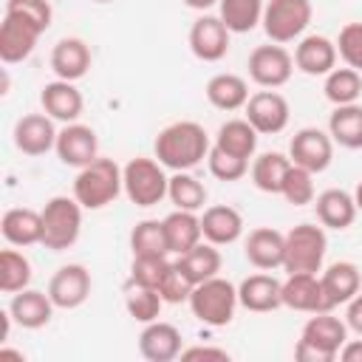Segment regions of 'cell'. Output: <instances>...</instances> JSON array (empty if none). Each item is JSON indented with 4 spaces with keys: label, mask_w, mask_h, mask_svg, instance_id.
<instances>
[{
    "label": "cell",
    "mask_w": 362,
    "mask_h": 362,
    "mask_svg": "<svg viewBox=\"0 0 362 362\" xmlns=\"http://www.w3.org/2000/svg\"><path fill=\"white\" fill-rule=\"evenodd\" d=\"M161 305H164V300H161L158 288L139 286V283H127V288H124V308H127V314H130L136 322L147 325V322L158 320Z\"/></svg>",
    "instance_id": "cell-39"
},
{
    "label": "cell",
    "mask_w": 362,
    "mask_h": 362,
    "mask_svg": "<svg viewBox=\"0 0 362 362\" xmlns=\"http://www.w3.org/2000/svg\"><path fill=\"white\" fill-rule=\"evenodd\" d=\"M57 124L54 119L42 110V113H25L14 122V130H11V139H14V147L23 153V156H45L48 150L57 147Z\"/></svg>",
    "instance_id": "cell-13"
},
{
    "label": "cell",
    "mask_w": 362,
    "mask_h": 362,
    "mask_svg": "<svg viewBox=\"0 0 362 362\" xmlns=\"http://www.w3.org/2000/svg\"><path fill=\"white\" fill-rule=\"evenodd\" d=\"M280 195H283L291 206L314 204V198H317V192H314V173H308L305 167L291 164V170L286 173V181H283Z\"/></svg>",
    "instance_id": "cell-41"
},
{
    "label": "cell",
    "mask_w": 362,
    "mask_h": 362,
    "mask_svg": "<svg viewBox=\"0 0 362 362\" xmlns=\"http://www.w3.org/2000/svg\"><path fill=\"white\" fill-rule=\"evenodd\" d=\"M311 17H314L311 0H266L260 25L272 42L286 45L305 34Z\"/></svg>",
    "instance_id": "cell-8"
},
{
    "label": "cell",
    "mask_w": 362,
    "mask_h": 362,
    "mask_svg": "<svg viewBox=\"0 0 362 362\" xmlns=\"http://www.w3.org/2000/svg\"><path fill=\"white\" fill-rule=\"evenodd\" d=\"M354 201H356V209L362 212V181L356 184V189H354Z\"/></svg>",
    "instance_id": "cell-52"
},
{
    "label": "cell",
    "mask_w": 362,
    "mask_h": 362,
    "mask_svg": "<svg viewBox=\"0 0 362 362\" xmlns=\"http://www.w3.org/2000/svg\"><path fill=\"white\" fill-rule=\"evenodd\" d=\"M206 164H209V173H212L218 181H240V178L249 173V161H246V158H238V156L223 153V150H218V147L209 150Z\"/></svg>",
    "instance_id": "cell-45"
},
{
    "label": "cell",
    "mask_w": 362,
    "mask_h": 362,
    "mask_svg": "<svg viewBox=\"0 0 362 362\" xmlns=\"http://www.w3.org/2000/svg\"><path fill=\"white\" fill-rule=\"evenodd\" d=\"M246 122L260 133V136H277L286 130L288 124V116H291V107H288V99L272 88H263L257 93L249 96L246 102Z\"/></svg>",
    "instance_id": "cell-10"
},
{
    "label": "cell",
    "mask_w": 362,
    "mask_h": 362,
    "mask_svg": "<svg viewBox=\"0 0 362 362\" xmlns=\"http://www.w3.org/2000/svg\"><path fill=\"white\" fill-rule=\"evenodd\" d=\"M0 232L3 240L17 249L42 243V215L31 206H11L0 218Z\"/></svg>",
    "instance_id": "cell-26"
},
{
    "label": "cell",
    "mask_w": 362,
    "mask_h": 362,
    "mask_svg": "<svg viewBox=\"0 0 362 362\" xmlns=\"http://www.w3.org/2000/svg\"><path fill=\"white\" fill-rule=\"evenodd\" d=\"M266 0H218V17L232 34H249L263 20Z\"/></svg>",
    "instance_id": "cell-35"
},
{
    "label": "cell",
    "mask_w": 362,
    "mask_h": 362,
    "mask_svg": "<svg viewBox=\"0 0 362 362\" xmlns=\"http://www.w3.org/2000/svg\"><path fill=\"white\" fill-rule=\"evenodd\" d=\"M178 359H184V362H198V359L229 362V351L226 348H212V345H192V348H184Z\"/></svg>",
    "instance_id": "cell-47"
},
{
    "label": "cell",
    "mask_w": 362,
    "mask_h": 362,
    "mask_svg": "<svg viewBox=\"0 0 362 362\" xmlns=\"http://www.w3.org/2000/svg\"><path fill=\"white\" fill-rule=\"evenodd\" d=\"M167 167L158 158H147V156H136L122 167V181H124V195L130 204L147 209L156 206L167 198V184L170 175L164 173Z\"/></svg>",
    "instance_id": "cell-6"
},
{
    "label": "cell",
    "mask_w": 362,
    "mask_h": 362,
    "mask_svg": "<svg viewBox=\"0 0 362 362\" xmlns=\"http://www.w3.org/2000/svg\"><path fill=\"white\" fill-rule=\"evenodd\" d=\"M175 263L181 266V272L198 286V283H204V280H209V277H215L218 272H221V266H223V257H221V252H218V246L215 243H209V240H201L198 246H192L189 252H184V255H178L175 257Z\"/></svg>",
    "instance_id": "cell-33"
},
{
    "label": "cell",
    "mask_w": 362,
    "mask_h": 362,
    "mask_svg": "<svg viewBox=\"0 0 362 362\" xmlns=\"http://www.w3.org/2000/svg\"><path fill=\"white\" fill-rule=\"evenodd\" d=\"M130 249H133V257L136 255H170L164 221H153V218L139 221L130 232Z\"/></svg>",
    "instance_id": "cell-40"
},
{
    "label": "cell",
    "mask_w": 362,
    "mask_h": 362,
    "mask_svg": "<svg viewBox=\"0 0 362 362\" xmlns=\"http://www.w3.org/2000/svg\"><path fill=\"white\" fill-rule=\"evenodd\" d=\"M167 266H170L167 255H136L133 263H130V283L158 288Z\"/></svg>",
    "instance_id": "cell-43"
},
{
    "label": "cell",
    "mask_w": 362,
    "mask_h": 362,
    "mask_svg": "<svg viewBox=\"0 0 362 362\" xmlns=\"http://www.w3.org/2000/svg\"><path fill=\"white\" fill-rule=\"evenodd\" d=\"M40 105L54 122H62V124L76 122L82 116V110H85V99H82L79 88L74 82H68V79L45 82L42 90H40Z\"/></svg>",
    "instance_id": "cell-22"
},
{
    "label": "cell",
    "mask_w": 362,
    "mask_h": 362,
    "mask_svg": "<svg viewBox=\"0 0 362 362\" xmlns=\"http://www.w3.org/2000/svg\"><path fill=\"white\" fill-rule=\"evenodd\" d=\"M6 14H17L23 20H28L31 25H37L42 34L48 31L54 11H51V0H6Z\"/></svg>",
    "instance_id": "cell-44"
},
{
    "label": "cell",
    "mask_w": 362,
    "mask_h": 362,
    "mask_svg": "<svg viewBox=\"0 0 362 362\" xmlns=\"http://www.w3.org/2000/svg\"><path fill=\"white\" fill-rule=\"evenodd\" d=\"M322 93L325 99L337 107V105H354L362 96V74L356 68H334L331 74H325L322 82Z\"/></svg>",
    "instance_id": "cell-37"
},
{
    "label": "cell",
    "mask_w": 362,
    "mask_h": 362,
    "mask_svg": "<svg viewBox=\"0 0 362 362\" xmlns=\"http://www.w3.org/2000/svg\"><path fill=\"white\" fill-rule=\"evenodd\" d=\"M314 209H317V221L325 226V229H348L354 221H356V201H354V192L348 189H322L317 198H314Z\"/></svg>",
    "instance_id": "cell-27"
},
{
    "label": "cell",
    "mask_w": 362,
    "mask_h": 362,
    "mask_svg": "<svg viewBox=\"0 0 362 362\" xmlns=\"http://www.w3.org/2000/svg\"><path fill=\"white\" fill-rule=\"evenodd\" d=\"M240 305L238 300V286H232L226 277L215 274L204 283H198L189 294V311L198 322L209 328H223L232 322L235 308Z\"/></svg>",
    "instance_id": "cell-4"
},
{
    "label": "cell",
    "mask_w": 362,
    "mask_h": 362,
    "mask_svg": "<svg viewBox=\"0 0 362 362\" xmlns=\"http://www.w3.org/2000/svg\"><path fill=\"white\" fill-rule=\"evenodd\" d=\"M249 96H252L249 93V82L243 76H238V74L223 71V74H215L206 82V99L218 110H226V113L240 110V107H246Z\"/></svg>",
    "instance_id": "cell-30"
},
{
    "label": "cell",
    "mask_w": 362,
    "mask_h": 362,
    "mask_svg": "<svg viewBox=\"0 0 362 362\" xmlns=\"http://www.w3.org/2000/svg\"><path fill=\"white\" fill-rule=\"evenodd\" d=\"M238 300L246 311H255V314L277 311L283 305V280H277L274 274H266V272L249 274L238 286Z\"/></svg>",
    "instance_id": "cell-21"
},
{
    "label": "cell",
    "mask_w": 362,
    "mask_h": 362,
    "mask_svg": "<svg viewBox=\"0 0 362 362\" xmlns=\"http://www.w3.org/2000/svg\"><path fill=\"white\" fill-rule=\"evenodd\" d=\"M54 308L57 305L48 297V291H40V288H23V291L11 294V303H8L11 320L25 331H37V328L48 325Z\"/></svg>",
    "instance_id": "cell-24"
},
{
    "label": "cell",
    "mask_w": 362,
    "mask_h": 362,
    "mask_svg": "<svg viewBox=\"0 0 362 362\" xmlns=\"http://www.w3.org/2000/svg\"><path fill=\"white\" fill-rule=\"evenodd\" d=\"M337 51L348 68H356L362 74V23H345L339 28Z\"/></svg>",
    "instance_id": "cell-46"
},
{
    "label": "cell",
    "mask_w": 362,
    "mask_h": 362,
    "mask_svg": "<svg viewBox=\"0 0 362 362\" xmlns=\"http://www.w3.org/2000/svg\"><path fill=\"white\" fill-rule=\"evenodd\" d=\"M164 235H167V246L170 255H184L192 246H198L204 240L201 232V215L198 212H187V209H173L164 218Z\"/></svg>",
    "instance_id": "cell-29"
},
{
    "label": "cell",
    "mask_w": 362,
    "mask_h": 362,
    "mask_svg": "<svg viewBox=\"0 0 362 362\" xmlns=\"http://www.w3.org/2000/svg\"><path fill=\"white\" fill-rule=\"evenodd\" d=\"M201 232H204V240L215 246H229L243 235V215L229 204L206 206L201 215Z\"/></svg>",
    "instance_id": "cell-28"
},
{
    "label": "cell",
    "mask_w": 362,
    "mask_h": 362,
    "mask_svg": "<svg viewBox=\"0 0 362 362\" xmlns=\"http://www.w3.org/2000/svg\"><path fill=\"white\" fill-rule=\"evenodd\" d=\"M187 8H195V11H206L212 6H218V0H181Z\"/></svg>",
    "instance_id": "cell-50"
},
{
    "label": "cell",
    "mask_w": 362,
    "mask_h": 362,
    "mask_svg": "<svg viewBox=\"0 0 362 362\" xmlns=\"http://www.w3.org/2000/svg\"><path fill=\"white\" fill-rule=\"evenodd\" d=\"M229 28L218 14H201L189 25V51L201 62H221L229 54Z\"/></svg>",
    "instance_id": "cell-12"
},
{
    "label": "cell",
    "mask_w": 362,
    "mask_h": 362,
    "mask_svg": "<svg viewBox=\"0 0 362 362\" xmlns=\"http://www.w3.org/2000/svg\"><path fill=\"white\" fill-rule=\"evenodd\" d=\"M339 359L342 362H362V339H345V345L339 348Z\"/></svg>",
    "instance_id": "cell-49"
},
{
    "label": "cell",
    "mask_w": 362,
    "mask_h": 362,
    "mask_svg": "<svg viewBox=\"0 0 362 362\" xmlns=\"http://www.w3.org/2000/svg\"><path fill=\"white\" fill-rule=\"evenodd\" d=\"M243 255L246 260L260 269V272H274L283 269V255H286V232L274 229V226H257L246 235L243 243Z\"/></svg>",
    "instance_id": "cell-18"
},
{
    "label": "cell",
    "mask_w": 362,
    "mask_h": 362,
    "mask_svg": "<svg viewBox=\"0 0 362 362\" xmlns=\"http://www.w3.org/2000/svg\"><path fill=\"white\" fill-rule=\"evenodd\" d=\"M212 144H209V133L204 130V124L198 122H173L167 124L156 141H153V153L156 158L173 170V173H181V170H195L206 156H209Z\"/></svg>",
    "instance_id": "cell-1"
},
{
    "label": "cell",
    "mask_w": 362,
    "mask_h": 362,
    "mask_svg": "<svg viewBox=\"0 0 362 362\" xmlns=\"http://www.w3.org/2000/svg\"><path fill=\"white\" fill-rule=\"evenodd\" d=\"M325 249H328V238H325V226L320 223H297L286 232V255H283V269L288 274L297 272H322V260H325Z\"/></svg>",
    "instance_id": "cell-7"
},
{
    "label": "cell",
    "mask_w": 362,
    "mask_h": 362,
    "mask_svg": "<svg viewBox=\"0 0 362 362\" xmlns=\"http://www.w3.org/2000/svg\"><path fill=\"white\" fill-rule=\"evenodd\" d=\"M40 37H42V31L37 25H31L28 20H23L17 14H6L0 23V59L6 65L28 59Z\"/></svg>",
    "instance_id": "cell-19"
},
{
    "label": "cell",
    "mask_w": 362,
    "mask_h": 362,
    "mask_svg": "<svg viewBox=\"0 0 362 362\" xmlns=\"http://www.w3.org/2000/svg\"><path fill=\"white\" fill-rule=\"evenodd\" d=\"M31 283V260L14 249H3L0 252V291L3 294H17L23 288H28Z\"/></svg>",
    "instance_id": "cell-38"
},
{
    "label": "cell",
    "mask_w": 362,
    "mask_h": 362,
    "mask_svg": "<svg viewBox=\"0 0 362 362\" xmlns=\"http://www.w3.org/2000/svg\"><path fill=\"white\" fill-rule=\"evenodd\" d=\"M57 158L65 164V167H85L90 164L96 156H99V139H96V130L82 124V122H71V124H62L59 133H57V147H54Z\"/></svg>",
    "instance_id": "cell-14"
},
{
    "label": "cell",
    "mask_w": 362,
    "mask_h": 362,
    "mask_svg": "<svg viewBox=\"0 0 362 362\" xmlns=\"http://www.w3.org/2000/svg\"><path fill=\"white\" fill-rule=\"evenodd\" d=\"M345 322H348V328H351L354 334L362 337V291H359L354 300L345 303Z\"/></svg>",
    "instance_id": "cell-48"
},
{
    "label": "cell",
    "mask_w": 362,
    "mask_h": 362,
    "mask_svg": "<svg viewBox=\"0 0 362 362\" xmlns=\"http://www.w3.org/2000/svg\"><path fill=\"white\" fill-rule=\"evenodd\" d=\"M184 351V337L173 322L153 320L139 334V354L147 362H173Z\"/></svg>",
    "instance_id": "cell-16"
},
{
    "label": "cell",
    "mask_w": 362,
    "mask_h": 362,
    "mask_svg": "<svg viewBox=\"0 0 362 362\" xmlns=\"http://www.w3.org/2000/svg\"><path fill=\"white\" fill-rule=\"evenodd\" d=\"M51 71L57 74V79H68V82H76L82 79L88 71H90V48L85 40L79 37H62L54 48H51Z\"/></svg>",
    "instance_id": "cell-25"
},
{
    "label": "cell",
    "mask_w": 362,
    "mask_h": 362,
    "mask_svg": "<svg viewBox=\"0 0 362 362\" xmlns=\"http://www.w3.org/2000/svg\"><path fill=\"white\" fill-rule=\"evenodd\" d=\"M288 158L317 175L334 161V139L320 127H300L288 141Z\"/></svg>",
    "instance_id": "cell-11"
},
{
    "label": "cell",
    "mask_w": 362,
    "mask_h": 362,
    "mask_svg": "<svg viewBox=\"0 0 362 362\" xmlns=\"http://www.w3.org/2000/svg\"><path fill=\"white\" fill-rule=\"evenodd\" d=\"M328 136L345 150H362V105H337L328 116Z\"/></svg>",
    "instance_id": "cell-31"
},
{
    "label": "cell",
    "mask_w": 362,
    "mask_h": 362,
    "mask_svg": "<svg viewBox=\"0 0 362 362\" xmlns=\"http://www.w3.org/2000/svg\"><path fill=\"white\" fill-rule=\"evenodd\" d=\"M283 305L294 308V311H303V314L328 311L325 294H322V286H320V274H311V272L288 274L283 280Z\"/></svg>",
    "instance_id": "cell-23"
},
{
    "label": "cell",
    "mask_w": 362,
    "mask_h": 362,
    "mask_svg": "<svg viewBox=\"0 0 362 362\" xmlns=\"http://www.w3.org/2000/svg\"><path fill=\"white\" fill-rule=\"evenodd\" d=\"M167 198L173 201L175 209L201 212L204 204H206V187H204L189 170H181V173H173V175H170Z\"/></svg>",
    "instance_id": "cell-36"
},
{
    "label": "cell",
    "mask_w": 362,
    "mask_h": 362,
    "mask_svg": "<svg viewBox=\"0 0 362 362\" xmlns=\"http://www.w3.org/2000/svg\"><path fill=\"white\" fill-rule=\"evenodd\" d=\"M257 136H260V133L246 122V116H243V119H229V122H223V124L218 127L212 147H218V150H223V153H232V156L249 161V158L255 156V150H257Z\"/></svg>",
    "instance_id": "cell-32"
},
{
    "label": "cell",
    "mask_w": 362,
    "mask_h": 362,
    "mask_svg": "<svg viewBox=\"0 0 362 362\" xmlns=\"http://www.w3.org/2000/svg\"><path fill=\"white\" fill-rule=\"evenodd\" d=\"M320 286L325 294V305L328 311H334L337 305H345L348 300H354L362 291V274L359 266L351 260H337L331 266L322 269L320 274Z\"/></svg>",
    "instance_id": "cell-20"
},
{
    "label": "cell",
    "mask_w": 362,
    "mask_h": 362,
    "mask_svg": "<svg viewBox=\"0 0 362 362\" xmlns=\"http://www.w3.org/2000/svg\"><path fill=\"white\" fill-rule=\"evenodd\" d=\"M345 339H348V322L334 317L331 311H317L303 325L300 339L294 345V356L300 362H334Z\"/></svg>",
    "instance_id": "cell-2"
},
{
    "label": "cell",
    "mask_w": 362,
    "mask_h": 362,
    "mask_svg": "<svg viewBox=\"0 0 362 362\" xmlns=\"http://www.w3.org/2000/svg\"><path fill=\"white\" fill-rule=\"evenodd\" d=\"M0 356L6 359V356H11V359H20L23 362V351H11V348H0Z\"/></svg>",
    "instance_id": "cell-51"
},
{
    "label": "cell",
    "mask_w": 362,
    "mask_h": 362,
    "mask_svg": "<svg viewBox=\"0 0 362 362\" xmlns=\"http://www.w3.org/2000/svg\"><path fill=\"white\" fill-rule=\"evenodd\" d=\"M288 170H291V158H288V156L274 153V150L260 153V156L252 161V184H255L260 192L280 195Z\"/></svg>",
    "instance_id": "cell-34"
},
{
    "label": "cell",
    "mask_w": 362,
    "mask_h": 362,
    "mask_svg": "<svg viewBox=\"0 0 362 362\" xmlns=\"http://www.w3.org/2000/svg\"><path fill=\"white\" fill-rule=\"evenodd\" d=\"M90 3H113V0H90Z\"/></svg>",
    "instance_id": "cell-53"
},
{
    "label": "cell",
    "mask_w": 362,
    "mask_h": 362,
    "mask_svg": "<svg viewBox=\"0 0 362 362\" xmlns=\"http://www.w3.org/2000/svg\"><path fill=\"white\" fill-rule=\"evenodd\" d=\"M192 288H195V283L181 272V266H178L175 260H170V266H167V272H164V277H161V283H158V294H161V300L170 303V305L189 303Z\"/></svg>",
    "instance_id": "cell-42"
},
{
    "label": "cell",
    "mask_w": 362,
    "mask_h": 362,
    "mask_svg": "<svg viewBox=\"0 0 362 362\" xmlns=\"http://www.w3.org/2000/svg\"><path fill=\"white\" fill-rule=\"evenodd\" d=\"M82 204L71 195H54L40 209L42 215V246L51 252H65L79 240L82 232Z\"/></svg>",
    "instance_id": "cell-5"
},
{
    "label": "cell",
    "mask_w": 362,
    "mask_h": 362,
    "mask_svg": "<svg viewBox=\"0 0 362 362\" xmlns=\"http://www.w3.org/2000/svg\"><path fill=\"white\" fill-rule=\"evenodd\" d=\"M119 192H124V181H122V167L113 158L96 156L90 164L76 170L74 178V198L85 206V209H105L107 204H113L119 198Z\"/></svg>",
    "instance_id": "cell-3"
},
{
    "label": "cell",
    "mask_w": 362,
    "mask_h": 362,
    "mask_svg": "<svg viewBox=\"0 0 362 362\" xmlns=\"http://www.w3.org/2000/svg\"><path fill=\"white\" fill-rule=\"evenodd\" d=\"M337 42L325 34H305L294 45V68L308 76H325L337 68Z\"/></svg>",
    "instance_id": "cell-17"
},
{
    "label": "cell",
    "mask_w": 362,
    "mask_h": 362,
    "mask_svg": "<svg viewBox=\"0 0 362 362\" xmlns=\"http://www.w3.org/2000/svg\"><path fill=\"white\" fill-rule=\"evenodd\" d=\"M90 286H93L90 272L82 263H68V266H59L48 280V297L54 300L57 308L71 311L90 297Z\"/></svg>",
    "instance_id": "cell-15"
},
{
    "label": "cell",
    "mask_w": 362,
    "mask_h": 362,
    "mask_svg": "<svg viewBox=\"0 0 362 362\" xmlns=\"http://www.w3.org/2000/svg\"><path fill=\"white\" fill-rule=\"evenodd\" d=\"M249 79L257 85V88H283L291 74H294V57L286 51V45L280 42H269V45H257L252 54H249Z\"/></svg>",
    "instance_id": "cell-9"
}]
</instances>
